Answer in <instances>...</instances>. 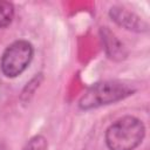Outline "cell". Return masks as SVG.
Returning <instances> with one entry per match:
<instances>
[{
	"label": "cell",
	"mask_w": 150,
	"mask_h": 150,
	"mask_svg": "<svg viewBox=\"0 0 150 150\" xmlns=\"http://www.w3.org/2000/svg\"><path fill=\"white\" fill-rule=\"evenodd\" d=\"M22 150H47V141L43 136H35L28 141Z\"/></svg>",
	"instance_id": "cell-6"
},
{
	"label": "cell",
	"mask_w": 150,
	"mask_h": 150,
	"mask_svg": "<svg viewBox=\"0 0 150 150\" xmlns=\"http://www.w3.org/2000/svg\"><path fill=\"white\" fill-rule=\"evenodd\" d=\"M144 124L134 116H124L105 131V143L110 150H134L143 141Z\"/></svg>",
	"instance_id": "cell-1"
},
{
	"label": "cell",
	"mask_w": 150,
	"mask_h": 150,
	"mask_svg": "<svg viewBox=\"0 0 150 150\" xmlns=\"http://www.w3.org/2000/svg\"><path fill=\"white\" fill-rule=\"evenodd\" d=\"M134 89L120 81H103L93 84L82 95L79 107L83 110H89L101 105L117 102L129 96Z\"/></svg>",
	"instance_id": "cell-2"
},
{
	"label": "cell",
	"mask_w": 150,
	"mask_h": 150,
	"mask_svg": "<svg viewBox=\"0 0 150 150\" xmlns=\"http://www.w3.org/2000/svg\"><path fill=\"white\" fill-rule=\"evenodd\" d=\"M14 16V7L11 2L0 0V28L7 27Z\"/></svg>",
	"instance_id": "cell-5"
},
{
	"label": "cell",
	"mask_w": 150,
	"mask_h": 150,
	"mask_svg": "<svg viewBox=\"0 0 150 150\" xmlns=\"http://www.w3.org/2000/svg\"><path fill=\"white\" fill-rule=\"evenodd\" d=\"M110 16L115 22L120 26L135 32H145L148 29V25L136 14L125 11L121 7H112L110 9Z\"/></svg>",
	"instance_id": "cell-4"
},
{
	"label": "cell",
	"mask_w": 150,
	"mask_h": 150,
	"mask_svg": "<svg viewBox=\"0 0 150 150\" xmlns=\"http://www.w3.org/2000/svg\"><path fill=\"white\" fill-rule=\"evenodd\" d=\"M33 46L26 40H18L11 43L1 56L0 68L5 76L16 77L30 63Z\"/></svg>",
	"instance_id": "cell-3"
}]
</instances>
